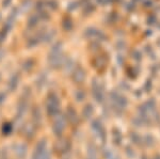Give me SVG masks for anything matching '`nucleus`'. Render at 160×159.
I'll use <instances>...</instances> for the list:
<instances>
[{
  "label": "nucleus",
  "instance_id": "obj_1",
  "mask_svg": "<svg viewBox=\"0 0 160 159\" xmlns=\"http://www.w3.org/2000/svg\"><path fill=\"white\" fill-rule=\"evenodd\" d=\"M46 112L50 117H57L60 115V108H61V101L59 97L55 94H49L46 98L45 102Z\"/></svg>",
  "mask_w": 160,
  "mask_h": 159
},
{
  "label": "nucleus",
  "instance_id": "obj_2",
  "mask_svg": "<svg viewBox=\"0 0 160 159\" xmlns=\"http://www.w3.org/2000/svg\"><path fill=\"white\" fill-rule=\"evenodd\" d=\"M91 129L92 132H95V135L99 138L102 144H105L106 142V138H107V134H105L107 130L104 126V123L99 117H95L91 121Z\"/></svg>",
  "mask_w": 160,
  "mask_h": 159
},
{
  "label": "nucleus",
  "instance_id": "obj_3",
  "mask_svg": "<svg viewBox=\"0 0 160 159\" xmlns=\"http://www.w3.org/2000/svg\"><path fill=\"white\" fill-rule=\"evenodd\" d=\"M66 120L65 115H59V117H55V122H53V125H52V132L53 135L57 136L58 138H62L63 136V132L65 130V127H66Z\"/></svg>",
  "mask_w": 160,
  "mask_h": 159
},
{
  "label": "nucleus",
  "instance_id": "obj_4",
  "mask_svg": "<svg viewBox=\"0 0 160 159\" xmlns=\"http://www.w3.org/2000/svg\"><path fill=\"white\" fill-rule=\"evenodd\" d=\"M46 147H47V140L45 138H43L35 145L32 155H31V159H42L43 156L46 154V151H48L46 150Z\"/></svg>",
  "mask_w": 160,
  "mask_h": 159
},
{
  "label": "nucleus",
  "instance_id": "obj_5",
  "mask_svg": "<svg viewBox=\"0 0 160 159\" xmlns=\"http://www.w3.org/2000/svg\"><path fill=\"white\" fill-rule=\"evenodd\" d=\"M65 115L66 120H68V123H72L75 126L78 125V123L80 122V117L77 113V111L74 109V107L72 106H68L66 107V110H65Z\"/></svg>",
  "mask_w": 160,
  "mask_h": 159
},
{
  "label": "nucleus",
  "instance_id": "obj_6",
  "mask_svg": "<svg viewBox=\"0 0 160 159\" xmlns=\"http://www.w3.org/2000/svg\"><path fill=\"white\" fill-rule=\"evenodd\" d=\"M94 113H95V108L91 102H87L81 110L82 119H84V120H91Z\"/></svg>",
  "mask_w": 160,
  "mask_h": 159
},
{
  "label": "nucleus",
  "instance_id": "obj_7",
  "mask_svg": "<svg viewBox=\"0 0 160 159\" xmlns=\"http://www.w3.org/2000/svg\"><path fill=\"white\" fill-rule=\"evenodd\" d=\"M112 140L113 144L117 147H122L123 145V134L118 127H113L112 129Z\"/></svg>",
  "mask_w": 160,
  "mask_h": 159
},
{
  "label": "nucleus",
  "instance_id": "obj_8",
  "mask_svg": "<svg viewBox=\"0 0 160 159\" xmlns=\"http://www.w3.org/2000/svg\"><path fill=\"white\" fill-rule=\"evenodd\" d=\"M129 138H130V142L132 145L138 147H141L143 145V136H141L140 134L136 132H131L129 134Z\"/></svg>",
  "mask_w": 160,
  "mask_h": 159
},
{
  "label": "nucleus",
  "instance_id": "obj_9",
  "mask_svg": "<svg viewBox=\"0 0 160 159\" xmlns=\"http://www.w3.org/2000/svg\"><path fill=\"white\" fill-rule=\"evenodd\" d=\"M143 144H145L148 147H154L156 145V138L153 134L148 132L143 136Z\"/></svg>",
  "mask_w": 160,
  "mask_h": 159
},
{
  "label": "nucleus",
  "instance_id": "obj_10",
  "mask_svg": "<svg viewBox=\"0 0 160 159\" xmlns=\"http://www.w3.org/2000/svg\"><path fill=\"white\" fill-rule=\"evenodd\" d=\"M38 108L40 107H34L32 109V121L34 125H40L42 123V113Z\"/></svg>",
  "mask_w": 160,
  "mask_h": 159
},
{
  "label": "nucleus",
  "instance_id": "obj_11",
  "mask_svg": "<svg viewBox=\"0 0 160 159\" xmlns=\"http://www.w3.org/2000/svg\"><path fill=\"white\" fill-rule=\"evenodd\" d=\"M124 153H125L126 157L129 158V159H133L136 158V152H135V148H133L131 145H126L125 147V151H124Z\"/></svg>",
  "mask_w": 160,
  "mask_h": 159
},
{
  "label": "nucleus",
  "instance_id": "obj_12",
  "mask_svg": "<svg viewBox=\"0 0 160 159\" xmlns=\"http://www.w3.org/2000/svg\"><path fill=\"white\" fill-rule=\"evenodd\" d=\"M16 153L18 154V158L19 159H25L26 155L28 154V152H27V145H26V144H20L19 148L16 151Z\"/></svg>",
  "mask_w": 160,
  "mask_h": 159
},
{
  "label": "nucleus",
  "instance_id": "obj_13",
  "mask_svg": "<svg viewBox=\"0 0 160 159\" xmlns=\"http://www.w3.org/2000/svg\"><path fill=\"white\" fill-rule=\"evenodd\" d=\"M140 159H152V157H148L145 153H143L142 155H140Z\"/></svg>",
  "mask_w": 160,
  "mask_h": 159
},
{
  "label": "nucleus",
  "instance_id": "obj_14",
  "mask_svg": "<svg viewBox=\"0 0 160 159\" xmlns=\"http://www.w3.org/2000/svg\"><path fill=\"white\" fill-rule=\"evenodd\" d=\"M152 159H160V153H155L153 156H152Z\"/></svg>",
  "mask_w": 160,
  "mask_h": 159
}]
</instances>
